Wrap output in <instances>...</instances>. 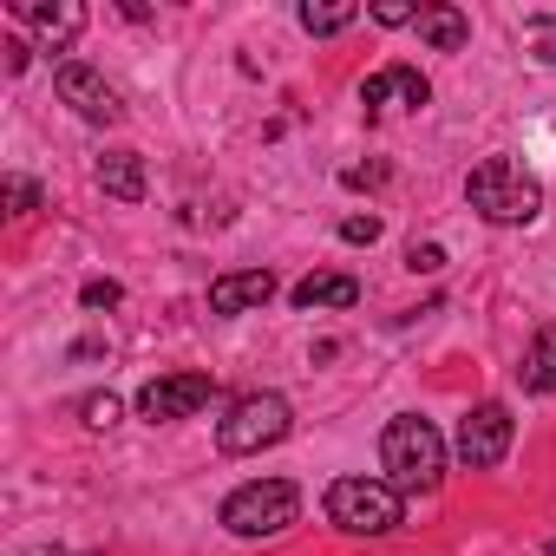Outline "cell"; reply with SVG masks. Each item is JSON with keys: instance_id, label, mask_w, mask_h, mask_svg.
<instances>
[{"instance_id": "1", "label": "cell", "mask_w": 556, "mask_h": 556, "mask_svg": "<svg viewBox=\"0 0 556 556\" xmlns=\"http://www.w3.org/2000/svg\"><path fill=\"white\" fill-rule=\"evenodd\" d=\"M380 471H387V484L400 497H432L445 484V439H439V426L419 419V413L387 419V432H380Z\"/></svg>"}, {"instance_id": "2", "label": "cell", "mask_w": 556, "mask_h": 556, "mask_svg": "<svg viewBox=\"0 0 556 556\" xmlns=\"http://www.w3.org/2000/svg\"><path fill=\"white\" fill-rule=\"evenodd\" d=\"M465 197H471V210H478L484 223H497V229L536 223V210H543V184H536L517 157H484V164H471Z\"/></svg>"}, {"instance_id": "3", "label": "cell", "mask_w": 556, "mask_h": 556, "mask_svg": "<svg viewBox=\"0 0 556 556\" xmlns=\"http://www.w3.org/2000/svg\"><path fill=\"white\" fill-rule=\"evenodd\" d=\"M295 517H302V491H295L289 478H255V484H242V491L223 497V530L242 536V543L282 536Z\"/></svg>"}, {"instance_id": "4", "label": "cell", "mask_w": 556, "mask_h": 556, "mask_svg": "<svg viewBox=\"0 0 556 556\" xmlns=\"http://www.w3.org/2000/svg\"><path fill=\"white\" fill-rule=\"evenodd\" d=\"M328 523H341L348 536H387L406 523V497L387 478H334L328 484Z\"/></svg>"}, {"instance_id": "5", "label": "cell", "mask_w": 556, "mask_h": 556, "mask_svg": "<svg viewBox=\"0 0 556 556\" xmlns=\"http://www.w3.org/2000/svg\"><path fill=\"white\" fill-rule=\"evenodd\" d=\"M289 426H295V406H289L282 393H242V400L229 406V419L216 426V445H223L229 458H249V452L282 445Z\"/></svg>"}, {"instance_id": "6", "label": "cell", "mask_w": 556, "mask_h": 556, "mask_svg": "<svg viewBox=\"0 0 556 556\" xmlns=\"http://www.w3.org/2000/svg\"><path fill=\"white\" fill-rule=\"evenodd\" d=\"M510 439H517L510 406H504V400H478V406L458 419L452 452H458V465H465V471H497V465L510 458Z\"/></svg>"}, {"instance_id": "7", "label": "cell", "mask_w": 556, "mask_h": 556, "mask_svg": "<svg viewBox=\"0 0 556 556\" xmlns=\"http://www.w3.org/2000/svg\"><path fill=\"white\" fill-rule=\"evenodd\" d=\"M210 400H216V380H210V374H157V380L138 393V413H144L151 426H170V419L203 413Z\"/></svg>"}, {"instance_id": "8", "label": "cell", "mask_w": 556, "mask_h": 556, "mask_svg": "<svg viewBox=\"0 0 556 556\" xmlns=\"http://www.w3.org/2000/svg\"><path fill=\"white\" fill-rule=\"evenodd\" d=\"M53 86H60V99H66L86 125H118V118H125L118 92H112V86H105V73H99V66H86V60H66V66L53 73Z\"/></svg>"}, {"instance_id": "9", "label": "cell", "mask_w": 556, "mask_h": 556, "mask_svg": "<svg viewBox=\"0 0 556 556\" xmlns=\"http://www.w3.org/2000/svg\"><path fill=\"white\" fill-rule=\"evenodd\" d=\"M426 99H432V86H426V73H413V66H380V73L361 86L367 118H380V112H419Z\"/></svg>"}, {"instance_id": "10", "label": "cell", "mask_w": 556, "mask_h": 556, "mask_svg": "<svg viewBox=\"0 0 556 556\" xmlns=\"http://www.w3.org/2000/svg\"><path fill=\"white\" fill-rule=\"evenodd\" d=\"M268 295H275L268 268H236V275H216V282H210V315H249Z\"/></svg>"}, {"instance_id": "11", "label": "cell", "mask_w": 556, "mask_h": 556, "mask_svg": "<svg viewBox=\"0 0 556 556\" xmlns=\"http://www.w3.org/2000/svg\"><path fill=\"white\" fill-rule=\"evenodd\" d=\"M14 14H21L27 27L47 34V53H66V40L86 27V8H79V0H60V8H40V0H14Z\"/></svg>"}, {"instance_id": "12", "label": "cell", "mask_w": 556, "mask_h": 556, "mask_svg": "<svg viewBox=\"0 0 556 556\" xmlns=\"http://www.w3.org/2000/svg\"><path fill=\"white\" fill-rule=\"evenodd\" d=\"M517 387L523 393H556V321L530 334V348L517 361Z\"/></svg>"}, {"instance_id": "13", "label": "cell", "mask_w": 556, "mask_h": 556, "mask_svg": "<svg viewBox=\"0 0 556 556\" xmlns=\"http://www.w3.org/2000/svg\"><path fill=\"white\" fill-rule=\"evenodd\" d=\"M295 308H354L361 302V282L354 275H302V282L289 289Z\"/></svg>"}, {"instance_id": "14", "label": "cell", "mask_w": 556, "mask_h": 556, "mask_svg": "<svg viewBox=\"0 0 556 556\" xmlns=\"http://www.w3.org/2000/svg\"><path fill=\"white\" fill-rule=\"evenodd\" d=\"M419 40H426L432 53H458V47L471 40L465 8H452V0H439V8H419Z\"/></svg>"}, {"instance_id": "15", "label": "cell", "mask_w": 556, "mask_h": 556, "mask_svg": "<svg viewBox=\"0 0 556 556\" xmlns=\"http://www.w3.org/2000/svg\"><path fill=\"white\" fill-rule=\"evenodd\" d=\"M99 190L118 197V203H138L144 197V157L138 151H105L99 157Z\"/></svg>"}, {"instance_id": "16", "label": "cell", "mask_w": 556, "mask_h": 556, "mask_svg": "<svg viewBox=\"0 0 556 556\" xmlns=\"http://www.w3.org/2000/svg\"><path fill=\"white\" fill-rule=\"evenodd\" d=\"M361 21V8L354 0H334V8H315V0H302V27L315 34V40H328V34H348Z\"/></svg>"}, {"instance_id": "17", "label": "cell", "mask_w": 556, "mask_h": 556, "mask_svg": "<svg viewBox=\"0 0 556 556\" xmlns=\"http://www.w3.org/2000/svg\"><path fill=\"white\" fill-rule=\"evenodd\" d=\"M79 419H86L92 432L118 426V393H86V400H79Z\"/></svg>"}, {"instance_id": "18", "label": "cell", "mask_w": 556, "mask_h": 556, "mask_svg": "<svg viewBox=\"0 0 556 556\" xmlns=\"http://www.w3.org/2000/svg\"><path fill=\"white\" fill-rule=\"evenodd\" d=\"M40 210V190H34V177H8V216H34Z\"/></svg>"}, {"instance_id": "19", "label": "cell", "mask_w": 556, "mask_h": 556, "mask_svg": "<svg viewBox=\"0 0 556 556\" xmlns=\"http://www.w3.org/2000/svg\"><path fill=\"white\" fill-rule=\"evenodd\" d=\"M79 302H86V308H118V302H125V289L112 282V275H92V282L79 289Z\"/></svg>"}, {"instance_id": "20", "label": "cell", "mask_w": 556, "mask_h": 556, "mask_svg": "<svg viewBox=\"0 0 556 556\" xmlns=\"http://www.w3.org/2000/svg\"><path fill=\"white\" fill-rule=\"evenodd\" d=\"M380 27H419V8H413V0H380V8H367Z\"/></svg>"}, {"instance_id": "21", "label": "cell", "mask_w": 556, "mask_h": 556, "mask_svg": "<svg viewBox=\"0 0 556 556\" xmlns=\"http://www.w3.org/2000/svg\"><path fill=\"white\" fill-rule=\"evenodd\" d=\"M406 268H413V275H439V268H445V249H439V242H413V249H406Z\"/></svg>"}, {"instance_id": "22", "label": "cell", "mask_w": 556, "mask_h": 556, "mask_svg": "<svg viewBox=\"0 0 556 556\" xmlns=\"http://www.w3.org/2000/svg\"><path fill=\"white\" fill-rule=\"evenodd\" d=\"M341 242H367V249H374V242H380V216H348V223H341Z\"/></svg>"}, {"instance_id": "23", "label": "cell", "mask_w": 556, "mask_h": 556, "mask_svg": "<svg viewBox=\"0 0 556 556\" xmlns=\"http://www.w3.org/2000/svg\"><path fill=\"white\" fill-rule=\"evenodd\" d=\"M536 60H543V66H556V14H543V21H536Z\"/></svg>"}, {"instance_id": "24", "label": "cell", "mask_w": 556, "mask_h": 556, "mask_svg": "<svg viewBox=\"0 0 556 556\" xmlns=\"http://www.w3.org/2000/svg\"><path fill=\"white\" fill-rule=\"evenodd\" d=\"M27 60H34V47L27 40H8V73H27Z\"/></svg>"}, {"instance_id": "25", "label": "cell", "mask_w": 556, "mask_h": 556, "mask_svg": "<svg viewBox=\"0 0 556 556\" xmlns=\"http://www.w3.org/2000/svg\"><path fill=\"white\" fill-rule=\"evenodd\" d=\"M380 177H387V170H380V164H367V170H361V164H354V170H348V177H341V184H354V190H361V184H380Z\"/></svg>"}, {"instance_id": "26", "label": "cell", "mask_w": 556, "mask_h": 556, "mask_svg": "<svg viewBox=\"0 0 556 556\" xmlns=\"http://www.w3.org/2000/svg\"><path fill=\"white\" fill-rule=\"evenodd\" d=\"M543 556H556V543H549V549H543Z\"/></svg>"}]
</instances>
